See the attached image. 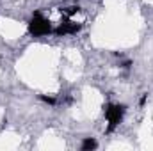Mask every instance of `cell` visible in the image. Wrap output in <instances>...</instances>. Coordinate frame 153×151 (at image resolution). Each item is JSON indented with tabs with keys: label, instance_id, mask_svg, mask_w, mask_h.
<instances>
[{
	"label": "cell",
	"instance_id": "obj_6",
	"mask_svg": "<svg viewBox=\"0 0 153 151\" xmlns=\"http://www.w3.org/2000/svg\"><path fill=\"white\" fill-rule=\"evenodd\" d=\"M41 100H43L45 103H50V105L55 103V98H52V96H41Z\"/></svg>",
	"mask_w": 153,
	"mask_h": 151
},
{
	"label": "cell",
	"instance_id": "obj_3",
	"mask_svg": "<svg viewBox=\"0 0 153 151\" xmlns=\"http://www.w3.org/2000/svg\"><path fill=\"white\" fill-rule=\"evenodd\" d=\"M80 29H82L80 23H75V21H71L70 18L64 16V20L61 21V25H59L53 32H55L57 36H73L76 32H80Z\"/></svg>",
	"mask_w": 153,
	"mask_h": 151
},
{
	"label": "cell",
	"instance_id": "obj_1",
	"mask_svg": "<svg viewBox=\"0 0 153 151\" xmlns=\"http://www.w3.org/2000/svg\"><path fill=\"white\" fill-rule=\"evenodd\" d=\"M29 32L34 38H43V36H48L50 32H53V29H52L50 20H46L41 13H34L29 21Z\"/></svg>",
	"mask_w": 153,
	"mask_h": 151
},
{
	"label": "cell",
	"instance_id": "obj_4",
	"mask_svg": "<svg viewBox=\"0 0 153 151\" xmlns=\"http://www.w3.org/2000/svg\"><path fill=\"white\" fill-rule=\"evenodd\" d=\"M96 148H98V142H96L94 139H91V137L84 139V141H82V146H80L82 151H91V150H96Z\"/></svg>",
	"mask_w": 153,
	"mask_h": 151
},
{
	"label": "cell",
	"instance_id": "obj_2",
	"mask_svg": "<svg viewBox=\"0 0 153 151\" xmlns=\"http://www.w3.org/2000/svg\"><path fill=\"white\" fill-rule=\"evenodd\" d=\"M125 109H126L125 105H117V103H107V105H103V115L109 121L107 133L114 132V128L121 123V119L125 115Z\"/></svg>",
	"mask_w": 153,
	"mask_h": 151
},
{
	"label": "cell",
	"instance_id": "obj_5",
	"mask_svg": "<svg viewBox=\"0 0 153 151\" xmlns=\"http://www.w3.org/2000/svg\"><path fill=\"white\" fill-rule=\"evenodd\" d=\"M80 11V7L78 5H71V7H64V9H61V14L62 16H66V18H71L73 14H76Z\"/></svg>",
	"mask_w": 153,
	"mask_h": 151
}]
</instances>
